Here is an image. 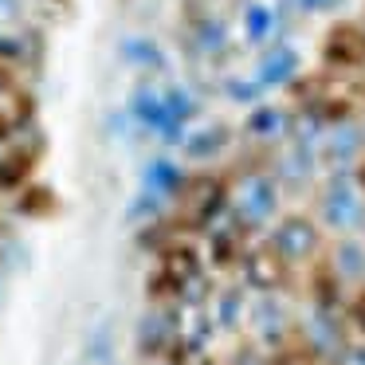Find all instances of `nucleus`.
Listing matches in <instances>:
<instances>
[{
    "label": "nucleus",
    "instance_id": "f257e3e1",
    "mask_svg": "<svg viewBox=\"0 0 365 365\" xmlns=\"http://www.w3.org/2000/svg\"><path fill=\"white\" fill-rule=\"evenodd\" d=\"M322 220L338 232H349V228L361 224V189L354 185V177H349L346 169H338V173L330 177V185H326Z\"/></svg>",
    "mask_w": 365,
    "mask_h": 365
},
{
    "label": "nucleus",
    "instance_id": "f03ea898",
    "mask_svg": "<svg viewBox=\"0 0 365 365\" xmlns=\"http://www.w3.org/2000/svg\"><path fill=\"white\" fill-rule=\"evenodd\" d=\"M279 208V189L271 177H247L236 192V212L244 216L247 224H263L271 220Z\"/></svg>",
    "mask_w": 365,
    "mask_h": 365
},
{
    "label": "nucleus",
    "instance_id": "7ed1b4c3",
    "mask_svg": "<svg viewBox=\"0 0 365 365\" xmlns=\"http://www.w3.org/2000/svg\"><path fill=\"white\" fill-rule=\"evenodd\" d=\"M314 247H318V232H314V224L302 220V216H287V220L275 228V236H271V252H275L283 263L307 259Z\"/></svg>",
    "mask_w": 365,
    "mask_h": 365
},
{
    "label": "nucleus",
    "instance_id": "20e7f679",
    "mask_svg": "<svg viewBox=\"0 0 365 365\" xmlns=\"http://www.w3.org/2000/svg\"><path fill=\"white\" fill-rule=\"evenodd\" d=\"M244 271H247V283H255V287H263V291H267V287H275L279 279H283V259H279L275 252H252L244 259Z\"/></svg>",
    "mask_w": 365,
    "mask_h": 365
},
{
    "label": "nucleus",
    "instance_id": "39448f33",
    "mask_svg": "<svg viewBox=\"0 0 365 365\" xmlns=\"http://www.w3.org/2000/svg\"><path fill=\"white\" fill-rule=\"evenodd\" d=\"M357 150H361V134H357L349 122H338V126L330 130V138H326V153H330L334 165H349V161L357 158Z\"/></svg>",
    "mask_w": 365,
    "mask_h": 365
},
{
    "label": "nucleus",
    "instance_id": "423d86ee",
    "mask_svg": "<svg viewBox=\"0 0 365 365\" xmlns=\"http://www.w3.org/2000/svg\"><path fill=\"white\" fill-rule=\"evenodd\" d=\"M294 71H299V56H294L291 48H279V51H271V56L263 59L259 83L263 87H279V83H287Z\"/></svg>",
    "mask_w": 365,
    "mask_h": 365
},
{
    "label": "nucleus",
    "instance_id": "0eeeda50",
    "mask_svg": "<svg viewBox=\"0 0 365 365\" xmlns=\"http://www.w3.org/2000/svg\"><path fill=\"white\" fill-rule=\"evenodd\" d=\"M334 267H338L346 279H361L365 275V247L361 244H341Z\"/></svg>",
    "mask_w": 365,
    "mask_h": 365
},
{
    "label": "nucleus",
    "instance_id": "6e6552de",
    "mask_svg": "<svg viewBox=\"0 0 365 365\" xmlns=\"http://www.w3.org/2000/svg\"><path fill=\"white\" fill-rule=\"evenodd\" d=\"M283 173L291 177V181H307V177L314 173V153H310V145H302V142H299V150H294L291 158H287Z\"/></svg>",
    "mask_w": 365,
    "mask_h": 365
},
{
    "label": "nucleus",
    "instance_id": "1a4fd4ad",
    "mask_svg": "<svg viewBox=\"0 0 365 365\" xmlns=\"http://www.w3.org/2000/svg\"><path fill=\"white\" fill-rule=\"evenodd\" d=\"M224 142H228V134L216 126L212 134H197V138H192V142H189V153H192V158H212V153L220 150Z\"/></svg>",
    "mask_w": 365,
    "mask_h": 365
},
{
    "label": "nucleus",
    "instance_id": "9d476101",
    "mask_svg": "<svg viewBox=\"0 0 365 365\" xmlns=\"http://www.w3.org/2000/svg\"><path fill=\"white\" fill-rule=\"evenodd\" d=\"M255 322H259L263 334H279V330H283V310H279L271 299H263L259 310H255Z\"/></svg>",
    "mask_w": 365,
    "mask_h": 365
},
{
    "label": "nucleus",
    "instance_id": "9b49d317",
    "mask_svg": "<svg viewBox=\"0 0 365 365\" xmlns=\"http://www.w3.org/2000/svg\"><path fill=\"white\" fill-rule=\"evenodd\" d=\"M310 338H314L318 349H334V346H338V330H334V322L326 314H318L314 322H310Z\"/></svg>",
    "mask_w": 365,
    "mask_h": 365
},
{
    "label": "nucleus",
    "instance_id": "f8f14e48",
    "mask_svg": "<svg viewBox=\"0 0 365 365\" xmlns=\"http://www.w3.org/2000/svg\"><path fill=\"white\" fill-rule=\"evenodd\" d=\"M271 24H275L271 9H247V36H252V40H263V36L271 32Z\"/></svg>",
    "mask_w": 365,
    "mask_h": 365
},
{
    "label": "nucleus",
    "instance_id": "ddd939ff",
    "mask_svg": "<svg viewBox=\"0 0 365 365\" xmlns=\"http://www.w3.org/2000/svg\"><path fill=\"white\" fill-rule=\"evenodd\" d=\"M252 134H279L283 130V114L279 110H259V114H252Z\"/></svg>",
    "mask_w": 365,
    "mask_h": 365
},
{
    "label": "nucleus",
    "instance_id": "4468645a",
    "mask_svg": "<svg viewBox=\"0 0 365 365\" xmlns=\"http://www.w3.org/2000/svg\"><path fill=\"white\" fill-rule=\"evenodd\" d=\"M106 357H110V326H98L95 338H91L87 361H106Z\"/></svg>",
    "mask_w": 365,
    "mask_h": 365
},
{
    "label": "nucleus",
    "instance_id": "2eb2a0df",
    "mask_svg": "<svg viewBox=\"0 0 365 365\" xmlns=\"http://www.w3.org/2000/svg\"><path fill=\"white\" fill-rule=\"evenodd\" d=\"M240 307H244V299H240V291H228L220 299V326H236L240 318Z\"/></svg>",
    "mask_w": 365,
    "mask_h": 365
},
{
    "label": "nucleus",
    "instance_id": "dca6fc26",
    "mask_svg": "<svg viewBox=\"0 0 365 365\" xmlns=\"http://www.w3.org/2000/svg\"><path fill=\"white\" fill-rule=\"evenodd\" d=\"M346 365H365V346L349 349V354H346Z\"/></svg>",
    "mask_w": 365,
    "mask_h": 365
},
{
    "label": "nucleus",
    "instance_id": "f3484780",
    "mask_svg": "<svg viewBox=\"0 0 365 365\" xmlns=\"http://www.w3.org/2000/svg\"><path fill=\"white\" fill-rule=\"evenodd\" d=\"M334 0H302V9H310V12H318V9H330Z\"/></svg>",
    "mask_w": 365,
    "mask_h": 365
},
{
    "label": "nucleus",
    "instance_id": "a211bd4d",
    "mask_svg": "<svg viewBox=\"0 0 365 365\" xmlns=\"http://www.w3.org/2000/svg\"><path fill=\"white\" fill-rule=\"evenodd\" d=\"M16 4L20 0H0V12H16Z\"/></svg>",
    "mask_w": 365,
    "mask_h": 365
},
{
    "label": "nucleus",
    "instance_id": "6ab92c4d",
    "mask_svg": "<svg viewBox=\"0 0 365 365\" xmlns=\"http://www.w3.org/2000/svg\"><path fill=\"white\" fill-rule=\"evenodd\" d=\"M361 185H365V169H361Z\"/></svg>",
    "mask_w": 365,
    "mask_h": 365
}]
</instances>
